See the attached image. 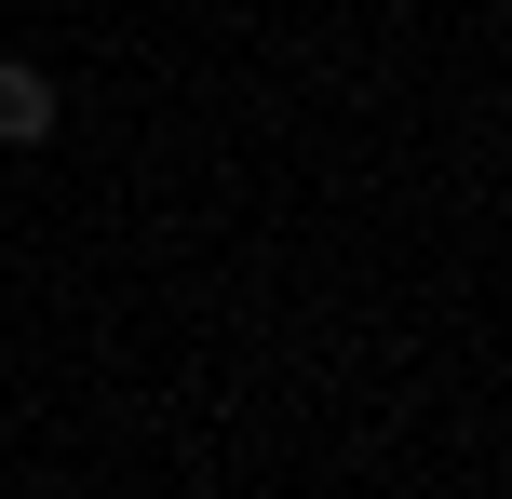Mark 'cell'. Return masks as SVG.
<instances>
[{
	"mask_svg": "<svg viewBox=\"0 0 512 499\" xmlns=\"http://www.w3.org/2000/svg\"><path fill=\"white\" fill-rule=\"evenodd\" d=\"M41 135H54V81L27 54H0V149H41Z\"/></svg>",
	"mask_w": 512,
	"mask_h": 499,
	"instance_id": "obj_1",
	"label": "cell"
}]
</instances>
